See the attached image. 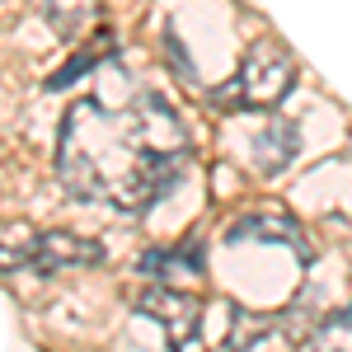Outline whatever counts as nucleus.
Wrapping results in <instances>:
<instances>
[{
  "mask_svg": "<svg viewBox=\"0 0 352 352\" xmlns=\"http://www.w3.org/2000/svg\"><path fill=\"white\" fill-rule=\"evenodd\" d=\"M188 169V136L160 94H136L127 109L80 99L61 118L56 179L80 202L146 212Z\"/></svg>",
  "mask_w": 352,
  "mask_h": 352,
  "instance_id": "obj_1",
  "label": "nucleus"
},
{
  "mask_svg": "<svg viewBox=\"0 0 352 352\" xmlns=\"http://www.w3.org/2000/svg\"><path fill=\"white\" fill-rule=\"evenodd\" d=\"M296 80V66L292 56L282 52L277 43H254L244 52L240 71L217 89V109L226 113H254V109H272L282 104V94Z\"/></svg>",
  "mask_w": 352,
  "mask_h": 352,
  "instance_id": "obj_2",
  "label": "nucleus"
},
{
  "mask_svg": "<svg viewBox=\"0 0 352 352\" xmlns=\"http://www.w3.org/2000/svg\"><path fill=\"white\" fill-rule=\"evenodd\" d=\"M136 315L151 320V324H160V338L169 348H188L192 338H197V329H202V305H197L188 292H174V287H151V292H141Z\"/></svg>",
  "mask_w": 352,
  "mask_h": 352,
  "instance_id": "obj_3",
  "label": "nucleus"
},
{
  "mask_svg": "<svg viewBox=\"0 0 352 352\" xmlns=\"http://www.w3.org/2000/svg\"><path fill=\"white\" fill-rule=\"evenodd\" d=\"M94 263H104V244L80 240V235H56V230H43L33 272H43V277H56V272L94 268Z\"/></svg>",
  "mask_w": 352,
  "mask_h": 352,
  "instance_id": "obj_4",
  "label": "nucleus"
},
{
  "mask_svg": "<svg viewBox=\"0 0 352 352\" xmlns=\"http://www.w3.org/2000/svg\"><path fill=\"white\" fill-rule=\"evenodd\" d=\"M296 151H300V132L292 122H282V118H272L268 127H263V136L254 141V155H258V169L263 174L287 169V164L296 160Z\"/></svg>",
  "mask_w": 352,
  "mask_h": 352,
  "instance_id": "obj_5",
  "label": "nucleus"
},
{
  "mask_svg": "<svg viewBox=\"0 0 352 352\" xmlns=\"http://www.w3.org/2000/svg\"><path fill=\"white\" fill-rule=\"evenodd\" d=\"M38 240H43V230L19 226V221H5L0 226V272H33Z\"/></svg>",
  "mask_w": 352,
  "mask_h": 352,
  "instance_id": "obj_6",
  "label": "nucleus"
},
{
  "mask_svg": "<svg viewBox=\"0 0 352 352\" xmlns=\"http://www.w3.org/2000/svg\"><path fill=\"white\" fill-rule=\"evenodd\" d=\"M230 240H272V244H287L305 258V240H300V226L287 217H249L230 230Z\"/></svg>",
  "mask_w": 352,
  "mask_h": 352,
  "instance_id": "obj_7",
  "label": "nucleus"
},
{
  "mask_svg": "<svg viewBox=\"0 0 352 352\" xmlns=\"http://www.w3.org/2000/svg\"><path fill=\"white\" fill-rule=\"evenodd\" d=\"M47 24L61 38H80V28L94 24V0H47Z\"/></svg>",
  "mask_w": 352,
  "mask_h": 352,
  "instance_id": "obj_8",
  "label": "nucleus"
},
{
  "mask_svg": "<svg viewBox=\"0 0 352 352\" xmlns=\"http://www.w3.org/2000/svg\"><path fill=\"white\" fill-rule=\"evenodd\" d=\"M174 268L202 272V244L192 240L184 254H179V249H160V254H146V258H141V272H151V277H164V272H174Z\"/></svg>",
  "mask_w": 352,
  "mask_h": 352,
  "instance_id": "obj_9",
  "label": "nucleus"
},
{
  "mask_svg": "<svg viewBox=\"0 0 352 352\" xmlns=\"http://www.w3.org/2000/svg\"><path fill=\"white\" fill-rule=\"evenodd\" d=\"M305 343H310V348H343V352H352V305L338 310V315H329Z\"/></svg>",
  "mask_w": 352,
  "mask_h": 352,
  "instance_id": "obj_10",
  "label": "nucleus"
},
{
  "mask_svg": "<svg viewBox=\"0 0 352 352\" xmlns=\"http://www.w3.org/2000/svg\"><path fill=\"white\" fill-rule=\"evenodd\" d=\"M104 56H113V33H104V38L94 43V52H80L71 66H66V71H56L52 80H47V89H66V85L76 80L80 71H89V66H94V61H104Z\"/></svg>",
  "mask_w": 352,
  "mask_h": 352,
  "instance_id": "obj_11",
  "label": "nucleus"
}]
</instances>
